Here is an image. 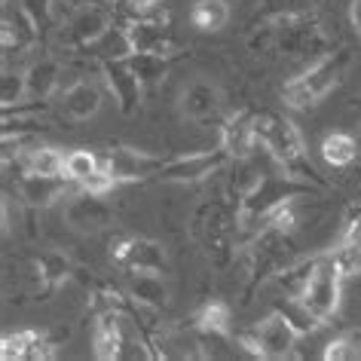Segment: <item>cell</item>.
I'll list each match as a JSON object with an SVG mask.
<instances>
[{
  "instance_id": "39",
  "label": "cell",
  "mask_w": 361,
  "mask_h": 361,
  "mask_svg": "<svg viewBox=\"0 0 361 361\" xmlns=\"http://www.w3.org/2000/svg\"><path fill=\"white\" fill-rule=\"evenodd\" d=\"M349 22H352V28H355V34L361 37V0H352L349 4Z\"/></svg>"
},
{
  "instance_id": "15",
  "label": "cell",
  "mask_w": 361,
  "mask_h": 361,
  "mask_svg": "<svg viewBox=\"0 0 361 361\" xmlns=\"http://www.w3.org/2000/svg\"><path fill=\"white\" fill-rule=\"evenodd\" d=\"M178 107H180V114H184V120L212 123V120H218L224 111V92L212 80H193V83L180 92Z\"/></svg>"
},
{
  "instance_id": "28",
  "label": "cell",
  "mask_w": 361,
  "mask_h": 361,
  "mask_svg": "<svg viewBox=\"0 0 361 361\" xmlns=\"http://www.w3.org/2000/svg\"><path fill=\"white\" fill-rule=\"evenodd\" d=\"M276 310L294 324V331L300 334V337H312V334L324 324L319 315H315L310 306H306L303 297H288V294H285V300H282V303H276Z\"/></svg>"
},
{
  "instance_id": "2",
  "label": "cell",
  "mask_w": 361,
  "mask_h": 361,
  "mask_svg": "<svg viewBox=\"0 0 361 361\" xmlns=\"http://www.w3.org/2000/svg\"><path fill=\"white\" fill-rule=\"evenodd\" d=\"M242 230V214H239V202L233 205L227 200H209L193 212L190 218V233L193 239L205 248L214 264H224L233 255V242L236 233Z\"/></svg>"
},
{
  "instance_id": "20",
  "label": "cell",
  "mask_w": 361,
  "mask_h": 361,
  "mask_svg": "<svg viewBox=\"0 0 361 361\" xmlns=\"http://www.w3.org/2000/svg\"><path fill=\"white\" fill-rule=\"evenodd\" d=\"M129 300L138 306H147V310H166L169 306V282L159 273H150V269H132L129 273Z\"/></svg>"
},
{
  "instance_id": "27",
  "label": "cell",
  "mask_w": 361,
  "mask_h": 361,
  "mask_svg": "<svg viewBox=\"0 0 361 361\" xmlns=\"http://www.w3.org/2000/svg\"><path fill=\"white\" fill-rule=\"evenodd\" d=\"M25 171H37V175H61L65 178V153L52 144H37L25 157H19Z\"/></svg>"
},
{
  "instance_id": "33",
  "label": "cell",
  "mask_w": 361,
  "mask_h": 361,
  "mask_svg": "<svg viewBox=\"0 0 361 361\" xmlns=\"http://www.w3.org/2000/svg\"><path fill=\"white\" fill-rule=\"evenodd\" d=\"M28 98V77L25 71H4L0 77V102H4V114H10L13 107L19 111V104Z\"/></svg>"
},
{
  "instance_id": "37",
  "label": "cell",
  "mask_w": 361,
  "mask_h": 361,
  "mask_svg": "<svg viewBox=\"0 0 361 361\" xmlns=\"http://www.w3.org/2000/svg\"><path fill=\"white\" fill-rule=\"evenodd\" d=\"M19 6L25 10V16L34 22V28L40 34L52 25V6H56V0H19Z\"/></svg>"
},
{
  "instance_id": "21",
  "label": "cell",
  "mask_w": 361,
  "mask_h": 361,
  "mask_svg": "<svg viewBox=\"0 0 361 361\" xmlns=\"http://www.w3.org/2000/svg\"><path fill=\"white\" fill-rule=\"evenodd\" d=\"M61 116H68L71 123H83V120H92L98 114V107H102V89L95 83H86V80H80V83L68 86L65 92H61Z\"/></svg>"
},
{
  "instance_id": "35",
  "label": "cell",
  "mask_w": 361,
  "mask_h": 361,
  "mask_svg": "<svg viewBox=\"0 0 361 361\" xmlns=\"http://www.w3.org/2000/svg\"><path fill=\"white\" fill-rule=\"evenodd\" d=\"M40 337V331H16V334H6L0 340V358L4 361H28V352L34 346V340Z\"/></svg>"
},
{
  "instance_id": "30",
  "label": "cell",
  "mask_w": 361,
  "mask_h": 361,
  "mask_svg": "<svg viewBox=\"0 0 361 361\" xmlns=\"http://www.w3.org/2000/svg\"><path fill=\"white\" fill-rule=\"evenodd\" d=\"M98 171H102V153L86 150V147L65 153V178L74 180V184H83L86 178L98 175Z\"/></svg>"
},
{
  "instance_id": "8",
  "label": "cell",
  "mask_w": 361,
  "mask_h": 361,
  "mask_svg": "<svg viewBox=\"0 0 361 361\" xmlns=\"http://www.w3.org/2000/svg\"><path fill=\"white\" fill-rule=\"evenodd\" d=\"M340 294H343V273L334 264L331 251L322 257H315V269L310 276V285L303 291L306 306L319 315L322 322L334 319V312L340 310Z\"/></svg>"
},
{
  "instance_id": "12",
  "label": "cell",
  "mask_w": 361,
  "mask_h": 361,
  "mask_svg": "<svg viewBox=\"0 0 361 361\" xmlns=\"http://www.w3.org/2000/svg\"><path fill=\"white\" fill-rule=\"evenodd\" d=\"M162 162L166 159L153 157V153H147V150H135V147H111L107 153H102V169L116 180V184L157 178Z\"/></svg>"
},
{
  "instance_id": "25",
  "label": "cell",
  "mask_w": 361,
  "mask_h": 361,
  "mask_svg": "<svg viewBox=\"0 0 361 361\" xmlns=\"http://www.w3.org/2000/svg\"><path fill=\"white\" fill-rule=\"evenodd\" d=\"M34 267H37V279L43 282V291H59L61 285L71 279L74 273V264H71L68 255H61V251H43V255L34 260Z\"/></svg>"
},
{
  "instance_id": "23",
  "label": "cell",
  "mask_w": 361,
  "mask_h": 361,
  "mask_svg": "<svg viewBox=\"0 0 361 361\" xmlns=\"http://www.w3.org/2000/svg\"><path fill=\"white\" fill-rule=\"evenodd\" d=\"M83 52L102 65V61H114V59H129L135 52V47H132V37H129V28H126V25H111V28H107L95 43H89Z\"/></svg>"
},
{
  "instance_id": "24",
  "label": "cell",
  "mask_w": 361,
  "mask_h": 361,
  "mask_svg": "<svg viewBox=\"0 0 361 361\" xmlns=\"http://www.w3.org/2000/svg\"><path fill=\"white\" fill-rule=\"evenodd\" d=\"M319 150H322V159L334 169H349V166H355L358 157H361V144H358L355 135H349V132L324 135Z\"/></svg>"
},
{
  "instance_id": "1",
  "label": "cell",
  "mask_w": 361,
  "mask_h": 361,
  "mask_svg": "<svg viewBox=\"0 0 361 361\" xmlns=\"http://www.w3.org/2000/svg\"><path fill=\"white\" fill-rule=\"evenodd\" d=\"M257 141H260V147L273 157L276 166H282L285 171H291V175L303 178V180L319 184L312 166H306L303 135L291 120H288V116L273 114V111L257 114Z\"/></svg>"
},
{
  "instance_id": "29",
  "label": "cell",
  "mask_w": 361,
  "mask_h": 361,
  "mask_svg": "<svg viewBox=\"0 0 361 361\" xmlns=\"http://www.w3.org/2000/svg\"><path fill=\"white\" fill-rule=\"evenodd\" d=\"M129 65H132L135 74L141 77L144 89H147V86H157V83H162V80H166L169 68H171V59L162 56V52H132V56H129Z\"/></svg>"
},
{
  "instance_id": "31",
  "label": "cell",
  "mask_w": 361,
  "mask_h": 361,
  "mask_svg": "<svg viewBox=\"0 0 361 361\" xmlns=\"http://www.w3.org/2000/svg\"><path fill=\"white\" fill-rule=\"evenodd\" d=\"M324 361H361V328H349L331 337L322 352Z\"/></svg>"
},
{
  "instance_id": "38",
  "label": "cell",
  "mask_w": 361,
  "mask_h": 361,
  "mask_svg": "<svg viewBox=\"0 0 361 361\" xmlns=\"http://www.w3.org/2000/svg\"><path fill=\"white\" fill-rule=\"evenodd\" d=\"M269 4H276L273 16H285V13H310L315 0H269Z\"/></svg>"
},
{
  "instance_id": "40",
  "label": "cell",
  "mask_w": 361,
  "mask_h": 361,
  "mask_svg": "<svg viewBox=\"0 0 361 361\" xmlns=\"http://www.w3.org/2000/svg\"><path fill=\"white\" fill-rule=\"evenodd\" d=\"M129 4L135 6V13L144 16V13H150V10H153V4H157V0H129Z\"/></svg>"
},
{
  "instance_id": "18",
  "label": "cell",
  "mask_w": 361,
  "mask_h": 361,
  "mask_svg": "<svg viewBox=\"0 0 361 361\" xmlns=\"http://www.w3.org/2000/svg\"><path fill=\"white\" fill-rule=\"evenodd\" d=\"M123 331H126V310H114V312L95 315V324H92V355L102 358V361L120 358Z\"/></svg>"
},
{
  "instance_id": "7",
  "label": "cell",
  "mask_w": 361,
  "mask_h": 361,
  "mask_svg": "<svg viewBox=\"0 0 361 361\" xmlns=\"http://www.w3.org/2000/svg\"><path fill=\"white\" fill-rule=\"evenodd\" d=\"M239 346L245 349V355L255 358H294L297 346H300V334L294 331V324L285 319L279 310H273L267 319L257 322V328L251 334H239Z\"/></svg>"
},
{
  "instance_id": "14",
  "label": "cell",
  "mask_w": 361,
  "mask_h": 361,
  "mask_svg": "<svg viewBox=\"0 0 361 361\" xmlns=\"http://www.w3.org/2000/svg\"><path fill=\"white\" fill-rule=\"evenodd\" d=\"M102 74H104V83L111 89V95L116 98L123 114H135L141 104V95H144V83L141 77L132 71L129 59H114V61H102Z\"/></svg>"
},
{
  "instance_id": "9",
  "label": "cell",
  "mask_w": 361,
  "mask_h": 361,
  "mask_svg": "<svg viewBox=\"0 0 361 361\" xmlns=\"http://www.w3.org/2000/svg\"><path fill=\"white\" fill-rule=\"evenodd\" d=\"M230 162V157L224 153V147L218 150H200V153H184V157L166 159L159 169V180H169V184H196V180H205L214 171H221Z\"/></svg>"
},
{
  "instance_id": "11",
  "label": "cell",
  "mask_w": 361,
  "mask_h": 361,
  "mask_svg": "<svg viewBox=\"0 0 361 361\" xmlns=\"http://www.w3.org/2000/svg\"><path fill=\"white\" fill-rule=\"evenodd\" d=\"M65 221L74 233L95 236V233H102L114 224V209L104 196L80 190V193L71 196V202L65 205Z\"/></svg>"
},
{
  "instance_id": "41",
  "label": "cell",
  "mask_w": 361,
  "mask_h": 361,
  "mask_svg": "<svg viewBox=\"0 0 361 361\" xmlns=\"http://www.w3.org/2000/svg\"><path fill=\"white\" fill-rule=\"evenodd\" d=\"M4 4H19V0H4Z\"/></svg>"
},
{
  "instance_id": "26",
  "label": "cell",
  "mask_w": 361,
  "mask_h": 361,
  "mask_svg": "<svg viewBox=\"0 0 361 361\" xmlns=\"http://www.w3.org/2000/svg\"><path fill=\"white\" fill-rule=\"evenodd\" d=\"M193 28H200L202 34H214L221 28H227L230 22V4L227 0H196L190 10Z\"/></svg>"
},
{
  "instance_id": "22",
  "label": "cell",
  "mask_w": 361,
  "mask_h": 361,
  "mask_svg": "<svg viewBox=\"0 0 361 361\" xmlns=\"http://www.w3.org/2000/svg\"><path fill=\"white\" fill-rule=\"evenodd\" d=\"M25 77H28V98L31 102H47V98L56 92V86H59L61 65L52 56H40V59H34L28 65Z\"/></svg>"
},
{
  "instance_id": "4",
  "label": "cell",
  "mask_w": 361,
  "mask_h": 361,
  "mask_svg": "<svg viewBox=\"0 0 361 361\" xmlns=\"http://www.w3.org/2000/svg\"><path fill=\"white\" fill-rule=\"evenodd\" d=\"M319 184H310V180L291 175V171H282V175H264L251 190L239 200V214H242V227L248 224L264 221L267 214H273L282 205L300 200V196H312Z\"/></svg>"
},
{
  "instance_id": "16",
  "label": "cell",
  "mask_w": 361,
  "mask_h": 361,
  "mask_svg": "<svg viewBox=\"0 0 361 361\" xmlns=\"http://www.w3.org/2000/svg\"><path fill=\"white\" fill-rule=\"evenodd\" d=\"M221 147L224 153L233 159H242V157H251L260 141H257V114L251 111H239L224 120L221 126Z\"/></svg>"
},
{
  "instance_id": "5",
  "label": "cell",
  "mask_w": 361,
  "mask_h": 361,
  "mask_svg": "<svg viewBox=\"0 0 361 361\" xmlns=\"http://www.w3.org/2000/svg\"><path fill=\"white\" fill-rule=\"evenodd\" d=\"M288 264H294V239L291 227L276 221H257V233L248 245V276L251 285L264 282V279H276Z\"/></svg>"
},
{
  "instance_id": "10",
  "label": "cell",
  "mask_w": 361,
  "mask_h": 361,
  "mask_svg": "<svg viewBox=\"0 0 361 361\" xmlns=\"http://www.w3.org/2000/svg\"><path fill=\"white\" fill-rule=\"evenodd\" d=\"M111 260L126 273L132 269H150V273H166L169 269V251L157 239L144 236H126L111 245Z\"/></svg>"
},
{
  "instance_id": "42",
  "label": "cell",
  "mask_w": 361,
  "mask_h": 361,
  "mask_svg": "<svg viewBox=\"0 0 361 361\" xmlns=\"http://www.w3.org/2000/svg\"><path fill=\"white\" fill-rule=\"evenodd\" d=\"M355 214H358V218H361V205H358V212H355Z\"/></svg>"
},
{
  "instance_id": "13",
  "label": "cell",
  "mask_w": 361,
  "mask_h": 361,
  "mask_svg": "<svg viewBox=\"0 0 361 361\" xmlns=\"http://www.w3.org/2000/svg\"><path fill=\"white\" fill-rule=\"evenodd\" d=\"M111 13L102 10L95 4H86V6H77L74 13L68 16L65 22V31H61V43L71 49H80L83 52L89 43H95L102 34L111 28Z\"/></svg>"
},
{
  "instance_id": "32",
  "label": "cell",
  "mask_w": 361,
  "mask_h": 361,
  "mask_svg": "<svg viewBox=\"0 0 361 361\" xmlns=\"http://www.w3.org/2000/svg\"><path fill=\"white\" fill-rule=\"evenodd\" d=\"M312 269H315V257L312 260H294V264H288L282 273L276 276V285L282 288L288 297H303L306 285H310Z\"/></svg>"
},
{
  "instance_id": "17",
  "label": "cell",
  "mask_w": 361,
  "mask_h": 361,
  "mask_svg": "<svg viewBox=\"0 0 361 361\" xmlns=\"http://www.w3.org/2000/svg\"><path fill=\"white\" fill-rule=\"evenodd\" d=\"M19 200L28 209H49L52 202H59L68 193V178L61 175H37V171H25L16 184Z\"/></svg>"
},
{
  "instance_id": "3",
  "label": "cell",
  "mask_w": 361,
  "mask_h": 361,
  "mask_svg": "<svg viewBox=\"0 0 361 361\" xmlns=\"http://www.w3.org/2000/svg\"><path fill=\"white\" fill-rule=\"evenodd\" d=\"M346 65H349V56L343 49L315 59L312 65H306L300 74L291 77L285 83L282 102L288 107H294V111H306V107L319 104L322 98L343 80V74H346Z\"/></svg>"
},
{
  "instance_id": "19",
  "label": "cell",
  "mask_w": 361,
  "mask_h": 361,
  "mask_svg": "<svg viewBox=\"0 0 361 361\" xmlns=\"http://www.w3.org/2000/svg\"><path fill=\"white\" fill-rule=\"evenodd\" d=\"M126 28H129V37H132L135 52H162V56H169L171 47H175L166 19L138 16V19H132Z\"/></svg>"
},
{
  "instance_id": "36",
  "label": "cell",
  "mask_w": 361,
  "mask_h": 361,
  "mask_svg": "<svg viewBox=\"0 0 361 361\" xmlns=\"http://www.w3.org/2000/svg\"><path fill=\"white\" fill-rule=\"evenodd\" d=\"M331 257L343 273V279H352L361 273V245L358 242H340V245L331 251Z\"/></svg>"
},
{
  "instance_id": "6",
  "label": "cell",
  "mask_w": 361,
  "mask_h": 361,
  "mask_svg": "<svg viewBox=\"0 0 361 361\" xmlns=\"http://www.w3.org/2000/svg\"><path fill=\"white\" fill-rule=\"evenodd\" d=\"M276 19V52H282L285 59L297 61H312L328 56L331 40L322 31L319 19L312 13H285L273 16Z\"/></svg>"
},
{
  "instance_id": "34",
  "label": "cell",
  "mask_w": 361,
  "mask_h": 361,
  "mask_svg": "<svg viewBox=\"0 0 361 361\" xmlns=\"http://www.w3.org/2000/svg\"><path fill=\"white\" fill-rule=\"evenodd\" d=\"M193 331H218V334H230V306L221 300L205 303L200 312L193 315Z\"/></svg>"
}]
</instances>
